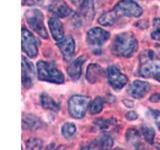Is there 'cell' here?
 <instances>
[{"label": "cell", "mask_w": 160, "mask_h": 150, "mask_svg": "<svg viewBox=\"0 0 160 150\" xmlns=\"http://www.w3.org/2000/svg\"><path fill=\"white\" fill-rule=\"evenodd\" d=\"M140 76L145 78H153L160 82V58L150 49L144 50L139 56Z\"/></svg>", "instance_id": "1"}, {"label": "cell", "mask_w": 160, "mask_h": 150, "mask_svg": "<svg viewBox=\"0 0 160 150\" xmlns=\"http://www.w3.org/2000/svg\"><path fill=\"white\" fill-rule=\"evenodd\" d=\"M137 48V40L130 32L117 34L111 44V52L115 56L130 57Z\"/></svg>", "instance_id": "2"}, {"label": "cell", "mask_w": 160, "mask_h": 150, "mask_svg": "<svg viewBox=\"0 0 160 150\" xmlns=\"http://www.w3.org/2000/svg\"><path fill=\"white\" fill-rule=\"evenodd\" d=\"M37 73L38 79L42 80V81H47L56 84H62L65 81L64 75L51 62L43 61V60L38 61Z\"/></svg>", "instance_id": "3"}, {"label": "cell", "mask_w": 160, "mask_h": 150, "mask_svg": "<svg viewBox=\"0 0 160 150\" xmlns=\"http://www.w3.org/2000/svg\"><path fill=\"white\" fill-rule=\"evenodd\" d=\"M110 37L108 31L100 27H94L87 32L86 41L87 44L92 48L94 54L101 53V46L107 41Z\"/></svg>", "instance_id": "4"}, {"label": "cell", "mask_w": 160, "mask_h": 150, "mask_svg": "<svg viewBox=\"0 0 160 150\" xmlns=\"http://www.w3.org/2000/svg\"><path fill=\"white\" fill-rule=\"evenodd\" d=\"M118 19L120 17H140L143 13L142 8L133 0H121L112 9Z\"/></svg>", "instance_id": "5"}, {"label": "cell", "mask_w": 160, "mask_h": 150, "mask_svg": "<svg viewBox=\"0 0 160 150\" xmlns=\"http://www.w3.org/2000/svg\"><path fill=\"white\" fill-rule=\"evenodd\" d=\"M25 18L28 25L31 27L39 36H41L44 39L48 38L47 30L44 26V16L42 12L38 9H30L27 10L25 13Z\"/></svg>", "instance_id": "6"}, {"label": "cell", "mask_w": 160, "mask_h": 150, "mask_svg": "<svg viewBox=\"0 0 160 150\" xmlns=\"http://www.w3.org/2000/svg\"><path fill=\"white\" fill-rule=\"evenodd\" d=\"M90 98L83 95H74L68 100V111L72 117L80 119L84 117L89 106Z\"/></svg>", "instance_id": "7"}, {"label": "cell", "mask_w": 160, "mask_h": 150, "mask_svg": "<svg viewBox=\"0 0 160 150\" xmlns=\"http://www.w3.org/2000/svg\"><path fill=\"white\" fill-rule=\"evenodd\" d=\"M22 50L30 58L35 57L38 53L37 39L25 27H22Z\"/></svg>", "instance_id": "8"}, {"label": "cell", "mask_w": 160, "mask_h": 150, "mask_svg": "<svg viewBox=\"0 0 160 150\" xmlns=\"http://www.w3.org/2000/svg\"><path fill=\"white\" fill-rule=\"evenodd\" d=\"M107 77L109 84L117 91L122 89L128 82L126 75H124L115 65H110L107 68Z\"/></svg>", "instance_id": "9"}, {"label": "cell", "mask_w": 160, "mask_h": 150, "mask_svg": "<svg viewBox=\"0 0 160 150\" xmlns=\"http://www.w3.org/2000/svg\"><path fill=\"white\" fill-rule=\"evenodd\" d=\"M78 20V25L83 21H91L94 17V3L93 0H83L79 5V13L75 15Z\"/></svg>", "instance_id": "10"}, {"label": "cell", "mask_w": 160, "mask_h": 150, "mask_svg": "<svg viewBox=\"0 0 160 150\" xmlns=\"http://www.w3.org/2000/svg\"><path fill=\"white\" fill-rule=\"evenodd\" d=\"M57 45L65 61H70L73 59L75 54V42L71 36L65 37L62 41L58 42Z\"/></svg>", "instance_id": "11"}, {"label": "cell", "mask_w": 160, "mask_h": 150, "mask_svg": "<svg viewBox=\"0 0 160 150\" xmlns=\"http://www.w3.org/2000/svg\"><path fill=\"white\" fill-rule=\"evenodd\" d=\"M34 78L33 64L27 58L22 57V84L24 87H31Z\"/></svg>", "instance_id": "12"}, {"label": "cell", "mask_w": 160, "mask_h": 150, "mask_svg": "<svg viewBox=\"0 0 160 150\" xmlns=\"http://www.w3.org/2000/svg\"><path fill=\"white\" fill-rule=\"evenodd\" d=\"M48 9L57 17H66L71 13V9L64 0H51L48 5Z\"/></svg>", "instance_id": "13"}, {"label": "cell", "mask_w": 160, "mask_h": 150, "mask_svg": "<svg viewBox=\"0 0 160 150\" xmlns=\"http://www.w3.org/2000/svg\"><path fill=\"white\" fill-rule=\"evenodd\" d=\"M150 89V84L148 82H144L141 80H135L130 84L128 92L132 97L140 99L146 94Z\"/></svg>", "instance_id": "14"}, {"label": "cell", "mask_w": 160, "mask_h": 150, "mask_svg": "<svg viewBox=\"0 0 160 150\" xmlns=\"http://www.w3.org/2000/svg\"><path fill=\"white\" fill-rule=\"evenodd\" d=\"M48 25H49L50 32L52 34V37L56 41V43L62 41L65 37H64L63 24L61 23V21L56 17H52L48 20Z\"/></svg>", "instance_id": "15"}, {"label": "cell", "mask_w": 160, "mask_h": 150, "mask_svg": "<svg viewBox=\"0 0 160 150\" xmlns=\"http://www.w3.org/2000/svg\"><path fill=\"white\" fill-rule=\"evenodd\" d=\"M85 60H86V57L84 55L79 56L73 60L72 63L67 68V73L70 78L73 80H78L80 78L82 72V65L85 62Z\"/></svg>", "instance_id": "16"}, {"label": "cell", "mask_w": 160, "mask_h": 150, "mask_svg": "<svg viewBox=\"0 0 160 150\" xmlns=\"http://www.w3.org/2000/svg\"><path fill=\"white\" fill-rule=\"evenodd\" d=\"M104 76V70L101 66L98 64H90L87 67L86 71V79L89 83L94 84L98 81H100Z\"/></svg>", "instance_id": "17"}, {"label": "cell", "mask_w": 160, "mask_h": 150, "mask_svg": "<svg viewBox=\"0 0 160 150\" xmlns=\"http://www.w3.org/2000/svg\"><path fill=\"white\" fill-rule=\"evenodd\" d=\"M113 146V139L108 134H102L98 136L87 147L88 149H110Z\"/></svg>", "instance_id": "18"}, {"label": "cell", "mask_w": 160, "mask_h": 150, "mask_svg": "<svg viewBox=\"0 0 160 150\" xmlns=\"http://www.w3.org/2000/svg\"><path fill=\"white\" fill-rule=\"evenodd\" d=\"M42 126V121L33 114H25L22 117L23 129L36 130Z\"/></svg>", "instance_id": "19"}, {"label": "cell", "mask_w": 160, "mask_h": 150, "mask_svg": "<svg viewBox=\"0 0 160 150\" xmlns=\"http://www.w3.org/2000/svg\"><path fill=\"white\" fill-rule=\"evenodd\" d=\"M40 101H41L42 107L45 109L52 110V111H55V112L58 111L60 109V104L55 101L52 97H50L46 93H42L40 95Z\"/></svg>", "instance_id": "20"}, {"label": "cell", "mask_w": 160, "mask_h": 150, "mask_svg": "<svg viewBox=\"0 0 160 150\" xmlns=\"http://www.w3.org/2000/svg\"><path fill=\"white\" fill-rule=\"evenodd\" d=\"M117 20L118 17L114 13L113 10H109V11H106L100 15L98 18V22L101 25H104V26H110V25H113Z\"/></svg>", "instance_id": "21"}, {"label": "cell", "mask_w": 160, "mask_h": 150, "mask_svg": "<svg viewBox=\"0 0 160 150\" xmlns=\"http://www.w3.org/2000/svg\"><path fill=\"white\" fill-rule=\"evenodd\" d=\"M94 124L98 128L103 130V131H110V130L114 129V127L116 126V120L114 118H109V119L98 118L94 121Z\"/></svg>", "instance_id": "22"}, {"label": "cell", "mask_w": 160, "mask_h": 150, "mask_svg": "<svg viewBox=\"0 0 160 150\" xmlns=\"http://www.w3.org/2000/svg\"><path fill=\"white\" fill-rule=\"evenodd\" d=\"M126 138L127 141H129L130 143L133 144V146L135 148H138V146L140 145V133L135 129H128L126 132Z\"/></svg>", "instance_id": "23"}, {"label": "cell", "mask_w": 160, "mask_h": 150, "mask_svg": "<svg viewBox=\"0 0 160 150\" xmlns=\"http://www.w3.org/2000/svg\"><path fill=\"white\" fill-rule=\"evenodd\" d=\"M103 98L100 97V96H97L95 98L93 101L90 104V113L91 114H98L102 111L103 109Z\"/></svg>", "instance_id": "24"}, {"label": "cell", "mask_w": 160, "mask_h": 150, "mask_svg": "<svg viewBox=\"0 0 160 150\" xmlns=\"http://www.w3.org/2000/svg\"><path fill=\"white\" fill-rule=\"evenodd\" d=\"M141 133L142 136L145 139V141L149 144H153L154 142V136H155V131L152 127L148 126H142L141 127Z\"/></svg>", "instance_id": "25"}, {"label": "cell", "mask_w": 160, "mask_h": 150, "mask_svg": "<svg viewBox=\"0 0 160 150\" xmlns=\"http://www.w3.org/2000/svg\"><path fill=\"white\" fill-rule=\"evenodd\" d=\"M62 135L66 138H71L76 133V126L73 123H65L62 126Z\"/></svg>", "instance_id": "26"}, {"label": "cell", "mask_w": 160, "mask_h": 150, "mask_svg": "<svg viewBox=\"0 0 160 150\" xmlns=\"http://www.w3.org/2000/svg\"><path fill=\"white\" fill-rule=\"evenodd\" d=\"M43 146L42 141L39 138L31 137L27 140L26 142V148L27 149H41Z\"/></svg>", "instance_id": "27"}, {"label": "cell", "mask_w": 160, "mask_h": 150, "mask_svg": "<svg viewBox=\"0 0 160 150\" xmlns=\"http://www.w3.org/2000/svg\"><path fill=\"white\" fill-rule=\"evenodd\" d=\"M151 38L160 40V18L156 17L153 20V30L151 31Z\"/></svg>", "instance_id": "28"}, {"label": "cell", "mask_w": 160, "mask_h": 150, "mask_svg": "<svg viewBox=\"0 0 160 150\" xmlns=\"http://www.w3.org/2000/svg\"><path fill=\"white\" fill-rule=\"evenodd\" d=\"M44 0H22V5L26 6H34V5H41L43 4Z\"/></svg>", "instance_id": "29"}, {"label": "cell", "mask_w": 160, "mask_h": 150, "mask_svg": "<svg viewBox=\"0 0 160 150\" xmlns=\"http://www.w3.org/2000/svg\"><path fill=\"white\" fill-rule=\"evenodd\" d=\"M150 112H151V115L154 118V121L156 123L158 129L160 130V111H158V110H151Z\"/></svg>", "instance_id": "30"}, {"label": "cell", "mask_w": 160, "mask_h": 150, "mask_svg": "<svg viewBox=\"0 0 160 150\" xmlns=\"http://www.w3.org/2000/svg\"><path fill=\"white\" fill-rule=\"evenodd\" d=\"M125 117H126V119H128V120H135L138 118V115L135 111H130L125 115Z\"/></svg>", "instance_id": "31"}, {"label": "cell", "mask_w": 160, "mask_h": 150, "mask_svg": "<svg viewBox=\"0 0 160 150\" xmlns=\"http://www.w3.org/2000/svg\"><path fill=\"white\" fill-rule=\"evenodd\" d=\"M149 100H150L151 102H153V103H156V102L160 101V94H158V93H154V94H152L151 96H150Z\"/></svg>", "instance_id": "32"}, {"label": "cell", "mask_w": 160, "mask_h": 150, "mask_svg": "<svg viewBox=\"0 0 160 150\" xmlns=\"http://www.w3.org/2000/svg\"><path fill=\"white\" fill-rule=\"evenodd\" d=\"M71 1H72V3L75 4V5H80V4L82 3L83 0H71Z\"/></svg>", "instance_id": "33"}, {"label": "cell", "mask_w": 160, "mask_h": 150, "mask_svg": "<svg viewBox=\"0 0 160 150\" xmlns=\"http://www.w3.org/2000/svg\"><path fill=\"white\" fill-rule=\"evenodd\" d=\"M156 148L157 149H160V144H156Z\"/></svg>", "instance_id": "34"}]
</instances>
